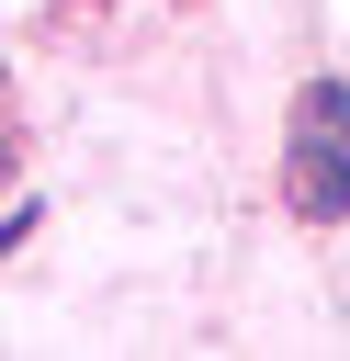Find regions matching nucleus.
<instances>
[{"mask_svg":"<svg viewBox=\"0 0 350 361\" xmlns=\"http://www.w3.org/2000/svg\"><path fill=\"white\" fill-rule=\"evenodd\" d=\"M282 192L305 226L350 214V79H316L294 102V135H282Z\"/></svg>","mask_w":350,"mask_h":361,"instance_id":"1","label":"nucleus"}]
</instances>
